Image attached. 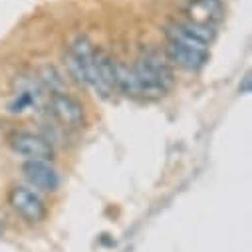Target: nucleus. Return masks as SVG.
Returning a JSON list of instances; mask_svg holds the SVG:
<instances>
[{
	"instance_id": "nucleus-5",
	"label": "nucleus",
	"mask_w": 252,
	"mask_h": 252,
	"mask_svg": "<svg viewBox=\"0 0 252 252\" xmlns=\"http://www.w3.org/2000/svg\"><path fill=\"white\" fill-rule=\"evenodd\" d=\"M165 36H167V40H173V42H179V44H185V46L209 50L211 42L217 36V30L197 26V24L189 22L185 18H175V20H169L165 24Z\"/></svg>"
},
{
	"instance_id": "nucleus-9",
	"label": "nucleus",
	"mask_w": 252,
	"mask_h": 252,
	"mask_svg": "<svg viewBox=\"0 0 252 252\" xmlns=\"http://www.w3.org/2000/svg\"><path fill=\"white\" fill-rule=\"evenodd\" d=\"M22 175L26 183L40 193H56L60 189V173L52 161H24Z\"/></svg>"
},
{
	"instance_id": "nucleus-4",
	"label": "nucleus",
	"mask_w": 252,
	"mask_h": 252,
	"mask_svg": "<svg viewBox=\"0 0 252 252\" xmlns=\"http://www.w3.org/2000/svg\"><path fill=\"white\" fill-rule=\"evenodd\" d=\"M50 113L54 115V119L66 129H84L88 123V115H86V107L84 103L68 94V92H56L50 94V101H48Z\"/></svg>"
},
{
	"instance_id": "nucleus-1",
	"label": "nucleus",
	"mask_w": 252,
	"mask_h": 252,
	"mask_svg": "<svg viewBox=\"0 0 252 252\" xmlns=\"http://www.w3.org/2000/svg\"><path fill=\"white\" fill-rule=\"evenodd\" d=\"M131 70L135 78L137 97L141 99H161L175 84L171 64L157 50H143L137 56Z\"/></svg>"
},
{
	"instance_id": "nucleus-10",
	"label": "nucleus",
	"mask_w": 252,
	"mask_h": 252,
	"mask_svg": "<svg viewBox=\"0 0 252 252\" xmlns=\"http://www.w3.org/2000/svg\"><path fill=\"white\" fill-rule=\"evenodd\" d=\"M183 18L205 28H217L222 18L220 0H189L183 8Z\"/></svg>"
},
{
	"instance_id": "nucleus-3",
	"label": "nucleus",
	"mask_w": 252,
	"mask_h": 252,
	"mask_svg": "<svg viewBox=\"0 0 252 252\" xmlns=\"http://www.w3.org/2000/svg\"><path fill=\"white\" fill-rule=\"evenodd\" d=\"M8 205L28 224H38L48 217L46 201L42 199L40 191L30 185H12L8 191Z\"/></svg>"
},
{
	"instance_id": "nucleus-8",
	"label": "nucleus",
	"mask_w": 252,
	"mask_h": 252,
	"mask_svg": "<svg viewBox=\"0 0 252 252\" xmlns=\"http://www.w3.org/2000/svg\"><path fill=\"white\" fill-rule=\"evenodd\" d=\"M163 56L171 66H177V68L187 70V72H199L209 62V50L185 46V44H179L173 40H167Z\"/></svg>"
},
{
	"instance_id": "nucleus-7",
	"label": "nucleus",
	"mask_w": 252,
	"mask_h": 252,
	"mask_svg": "<svg viewBox=\"0 0 252 252\" xmlns=\"http://www.w3.org/2000/svg\"><path fill=\"white\" fill-rule=\"evenodd\" d=\"M115 76H117V62H115V58L107 50L95 48L90 88L97 95H101V97H111L113 94H117Z\"/></svg>"
},
{
	"instance_id": "nucleus-2",
	"label": "nucleus",
	"mask_w": 252,
	"mask_h": 252,
	"mask_svg": "<svg viewBox=\"0 0 252 252\" xmlns=\"http://www.w3.org/2000/svg\"><path fill=\"white\" fill-rule=\"evenodd\" d=\"M94 54L95 46L88 36H76L68 50L64 52V64L68 70V76L80 84L90 88L92 84V68H94Z\"/></svg>"
},
{
	"instance_id": "nucleus-11",
	"label": "nucleus",
	"mask_w": 252,
	"mask_h": 252,
	"mask_svg": "<svg viewBox=\"0 0 252 252\" xmlns=\"http://www.w3.org/2000/svg\"><path fill=\"white\" fill-rule=\"evenodd\" d=\"M38 82L42 84L44 92L56 94V92H66V80L62 76V72L56 66H44L38 72Z\"/></svg>"
},
{
	"instance_id": "nucleus-6",
	"label": "nucleus",
	"mask_w": 252,
	"mask_h": 252,
	"mask_svg": "<svg viewBox=\"0 0 252 252\" xmlns=\"http://www.w3.org/2000/svg\"><path fill=\"white\" fill-rule=\"evenodd\" d=\"M8 145L12 153L24 161H52L56 153L54 145L44 135L34 131H14L8 137Z\"/></svg>"
}]
</instances>
